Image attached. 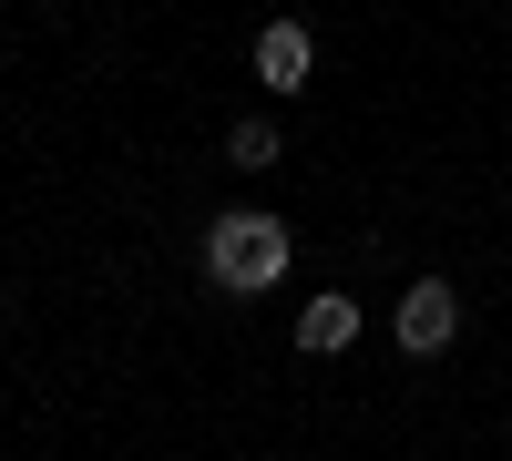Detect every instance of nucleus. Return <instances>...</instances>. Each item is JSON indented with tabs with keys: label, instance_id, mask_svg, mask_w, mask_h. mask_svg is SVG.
I'll return each mask as SVG.
<instances>
[{
	"label": "nucleus",
	"instance_id": "20e7f679",
	"mask_svg": "<svg viewBox=\"0 0 512 461\" xmlns=\"http://www.w3.org/2000/svg\"><path fill=\"white\" fill-rule=\"evenodd\" d=\"M349 339H359V308L349 298H308V308H297V349H308V359H338Z\"/></svg>",
	"mask_w": 512,
	"mask_h": 461
},
{
	"label": "nucleus",
	"instance_id": "7ed1b4c3",
	"mask_svg": "<svg viewBox=\"0 0 512 461\" xmlns=\"http://www.w3.org/2000/svg\"><path fill=\"white\" fill-rule=\"evenodd\" d=\"M308 72H318V31L308 21H267L256 31V82H267V93H308Z\"/></svg>",
	"mask_w": 512,
	"mask_h": 461
},
{
	"label": "nucleus",
	"instance_id": "f03ea898",
	"mask_svg": "<svg viewBox=\"0 0 512 461\" xmlns=\"http://www.w3.org/2000/svg\"><path fill=\"white\" fill-rule=\"evenodd\" d=\"M390 339H400L410 359H441V349L461 339V298H451V277H410V287H400V318H390Z\"/></svg>",
	"mask_w": 512,
	"mask_h": 461
},
{
	"label": "nucleus",
	"instance_id": "39448f33",
	"mask_svg": "<svg viewBox=\"0 0 512 461\" xmlns=\"http://www.w3.org/2000/svg\"><path fill=\"white\" fill-rule=\"evenodd\" d=\"M277 154H287V134H277V123H236V134H226V164H236V175H267Z\"/></svg>",
	"mask_w": 512,
	"mask_h": 461
},
{
	"label": "nucleus",
	"instance_id": "f257e3e1",
	"mask_svg": "<svg viewBox=\"0 0 512 461\" xmlns=\"http://www.w3.org/2000/svg\"><path fill=\"white\" fill-rule=\"evenodd\" d=\"M205 277H216L226 298H267V287L287 277V216H267V205L205 216Z\"/></svg>",
	"mask_w": 512,
	"mask_h": 461
}]
</instances>
